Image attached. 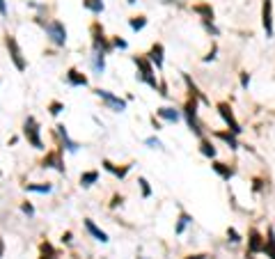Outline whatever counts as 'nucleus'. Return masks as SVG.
<instances>
[{
  "label": "nucleus",
  "mask_w": 275,
  "mask_h": 259,
  "mask_svg": "<svg viewBox=\"0 0 275 259\" xmlns=\"http://www.w3.org/2000/svg\"><path fill=\"white\" fill-rule=\"evenodd\" d=\"M35 21L44 28L46 37H48V41H51L53 46H58V48H62V46L67 44V28H64V23L58 21V19H51V21H46V19H42V16H37Z\"/></svg>",
  "instance_id": "nucleus-1"
},
{
  "label": "nucleus",
  "mask_w": 275,
  "mask_h": 259,
  "mask_svg": "<svg viewBox=\"0 0 275 259\" xmlns=\"http://www.w3.org/2000/svg\"><path fill=\"white\" fill-rule=\"evenodd\" d=\"M133 64L138 67V74H135V78L140 80V83L149 85L151 90L158 92V78H156V67L149 62L147 55H133Z\"/></svg>",
  "instance_id": "nucleus-2"
},
{
  "label": "nucleus",
  "mask_w": 275,
  "mask_h": 259,
  "mask_svg": "<svg viewBox=\"0 0 275 259\" xmlns=\"http://www.w3.org/2000/svg\"><path fill=\"white\" fill-rule=\"evenodd\" d=\"M89 37H92V51L104 53V55H110L112 51H115V48H112V39L106 35L101 21H94L89 25Z\"/></svg>",
  "instance_id": "nucleus-3"
},
{
  "label": "nucleus",
  "mask_w": 275,
  "mask_h": 259,
  "mask_svg": "<svg viewBox=\"0 0 275 259\" xmlns=\"http://www.w3.org/2000/svg\"><path fill=\"white\" fill-rule=\"evenodd\" d=\"M23 138L28 140L30 147H35L37 152H44V140H42V126H39L37 117H32V115H28L25 117V122H23Z\"/></svg>",
  "instance_id": "nucleus-4"
},
{
  "label": "nucleus",
  "mask_w": 275,
  "mask_h": 259,
  "mask_svg": "<svg viewBox=\"0 0 275 259\" xmlns=\"http://www.w3.org/2000/svg\"><path fill=\"white\" fill-rule=\"evenodd\" d=\"M197 103H200L197 99L188 97V101L184 103V110H181V115H184V120H186L188 129L193 131L197 138H204V126H202L200 117H197Z\"/></svg>",
  "instance_id": "nucleus-5"
},
{
  "label": "nucleus",
  "mask_w": 275,
  "mask_h": 259,
  "mask_svg": "<svg viewBox=\"0 0 275 259\" xmlns=\"http://www.w3.org/2000/svg\"><path fill=\"white\" fill-rule=\"evenodd\" d=\"M94 97L101 99V103H104L108 110H112V113H124V110H127V99L117 97L115 92L106 90V87H97V90H94Z\"/></svg>",
  "instance_id": "nucleus-6"
},
{
  "label": "nucleus",
  "mask_w": 275,
  "mask_h": 259,
  "mask_svg": "<svg viewBox=\"0 0 275 259\" xmlns=\"http://www.w3.org/2000/svg\"><path fill=\"white\" fill-rule=\"evenodd\" d=\"M5 46H7L9 60L14 62L16 71H25V69H28V60H25V55H23L21 46H19V41H16L14 35H5Z\"/></svg>",
  "instance_id": "nucleus-7"
},
{
  "label": "nucleus",
  "mask_w": 275,
  "mask_h": 259,
  "mask_svg": "<svg viewBox=\"0 0 275 259\" xmlns=\"http://www.w3.org/2000/svg\"><path fill=\"white\" fill-rule=\"evenodd\" d=\"M62 152H64L62 147H58V149H51V152H46V156L42 159V163H39V165H42L44 170H51L53 168V170H58L60 175H64V172H67V168H64Z\"/></svg>",
  "instance_id": "nucleus-8"
},
{
  "label": "nucleus",
  "mask_w": 275,
  "mask_h": 259,
  "mask_svg": "<svg viewBox=\"0 0 275 259\" xmlns=\"http://www.w3.org/2000/svg\"><path fill=\"white\" fill-rule=\"evenodd\" d=\"M216 110H218V115H220V117H223V122L227 124V129L232 131V133H241V124H238V120L236 117H234V110H232V106L230 103H227V101H218L216 103Z\"/></svg>",
  "instance_id": "nucleus-9"
},
{
  "label": "nucleus",
  "mask_w": 275,
  "mask_h": 259,
  "mask_svg": "<svg viewBox=\"0 0 275 259\" xmlns=\"http://www.w3.org/2000/svg\"><path fill=\"white\" fill-rule=\"evenodd\" d=\"M264 250V237L257 227H250L248 229V250H246V257L248 259H254L259 252Z\"/></svg>",
  "instance_id": "nucleus-10"
},
{
  "label": "nucleus",
  "mask_w": 275,
  "mask_h": 259,
  "mask_svg": "<svg viewBox=\"0 0 275 259\" xmlns=\"http://www.w3.org/2000/svg\"><path fill=\"white\" fill-rule=\"evenodd\" d=\"M261 25H264V32L266 37H273V0H264L261 2Z\"/></svg>",
  "instance_id": "nucleus-11"
},
{
  "label": "nucleus",
  "mask_w": 275,
  "mask_h": 259,
  "mask_svg": "<svg viewBox=\"0 0 275 259\" xmlns=\"http://www.w3.org/2000/svg\"><path fill=\"white\" fill-rule=\"evenodd\" d=\"M147 58H149V62H151V64L158 69V71H163V64H165V46L158 44V41H156V44H151Z\"/></svg>",
  "instance_id": "nucleus-12"
},
{
  "label": "nucleus",
  "mask_w": 275,
  "mask_h": 259,
  "mask_svg": "<svg viewBox=\"0 0 275 259\" xmlns=\"http://www.w3.org/2000/svg\"><path fill=\"white\" fill-rule=\"evenodd\" d=\"M83 225H85L87 234L94 239V241H99V243H108V241H110V239H108V234H106L104 229L99 227V225L92 220V218H85V220H83Z\"/></svg>",
  "instance_id": "nucleus-13"
},
{
  "label": "nucleus",
  "mask_w": 275,
  "mask_h": 259,
  "mask_svg": "<svg viewBox=\"0 0 275 259\" xmlns=\"http://www.w3.org/2000/svg\"><path fill=\"white\" fill-rule=\"evenodd\" d=\"M64 83L71 85V87H87L89 80H87V76H85L83 71H78L76 67H71L67 74H64Z\"/></svg>",
  "instance_id": "nucleus-14"
},
{
  "label": "nucleus",
  "mask_w": 275,
  "mask_h": 259,
  "mask_svg": "<svg viewBox=\"0 0 275 259\" xmlns=\"http://www.w3.org/2000/svg\"><path fill=\"white\" fill-rule=\"evenodd\" d=\"M55 133H58L60 140H62V149H67V152H78V149H81V145L69 138V131L64 124H58V126H55Z\"/></svg>",
  "instance_id": "nucleus-15"
},
{
  "label": "nucleus",
  "mask_w": 275,
  "mask_h": 259,
  "mask_svg": "<svg viewBox=\"0 0 275 259\" xmlns=\"http://www.w3.org/2000/svg\"><path fill=\"white\" fill-rule=\"evenodd\" d=\"M193 12L202 19V23H216V12H213V7H211L209 2H197V5H193Z\"/></svg>",
  "instance_id": "nucleus-16"
},
{
  "label": "nucleus",
  "mask_w": 275,
  "mask_h": 259,
  "mask_svg": "<svg viewBox=\"0 0 275 259\" xmlns=\"http://www.w3.org/2000/svg\"><path fill=\"white\" fill-rule=\"evenodd\" d=\"M156 115H158V120H163L168 124H177L181 120V110H177L174 106H161L156 110Z\"/></svg>",
  "instance_id": "nucleus-17"
},
{
  "label": "nucleus",
  "mask_w": 275,
  "mask_h": 259,
  "mask_svg": "<svg viewBox=\"0 0 275 259\" xmlns=\"http://www.w3.org/2000/svg\"><path fill=\"white\" fill-rule=\"evenodd\" d=\"M101 165H104V170H108L110 175H115L117 179H124V177L131 172V168H133V163H127V165H115L112 160H101Z\"/></svg>",
  "instance_id": "nucleus-18"
},
{
  "label": "nucleus",
  "mask_w": 275,
  "mask_h": 259,
  "mask_svg": "<svg viewBox=\"0 0 275 259\" xmlns=\"http://www.w3.org/2000/svg\"><path fill=\"white\" fill-rule=\"evenodd\" d=\"M211 170H213V172H216L223 181H230L232 177H234V168H232V165H227V163H223V160L213 159V160H211Z\"/></svg>",
  "instance_id": "nucleus-19"
},
{
  "label": "nucleus",
  "mask_w": 275,
  "mask_h": 259,
  "mask_svg": "<svg viewBox=\"0 0 275 259\" xmlns=\"http://www.w3.org/2000/svg\"><path fill=\"white\" fill-rule=\"evenodd\" d=\"M200 154L209 160H213L218 156V149H216V145L211 142V138H207V136L200 138Z\"/></svg>",
  "instance_id": "nucleus-20"
},
{
  "label": "nucleus",
  "mask_w": 275,
  "mask_h": 259,
  "mask_svg": "<svg viewBox=\"0 0 275 259\" xmlns=\"http://www.w3.org/2000/svg\"><path fill=\"white\" fill-rule=\"evenodd\" d=\"M261 255H266L268 259H275V229L268 227L266 237H264V250H261Z\"/></svg>",
  "instance_id": "nucleus-21"
},
{
  "label": "nucleus",
  "mask_w": 275,
  "mask_h": 259,
  "mask_svg": "<svg viewBox=\"0 0 275 259\" xmlns=\"http://www.w3.org/2000/svg\"><path fill=\"white\" fill-rule=\"evenodd\" d=\"M184 83H186V87H188V94H190L193 99H197V101H200V103H211V101H209L207 97H204V94H202V92H200V87H197V85L193 83V78L188 76V74H184Z\"/></svg>",
  "instance_id": "nucleus-22"
},
{
  "label": "nucleus",
  "mask_w": 275,
  "mask_h": 259,
  "mask_svg": "<svg viewBox=\"0 0 275 259\" xmlns=\"http://www.w3.org/2000/svg\"><path fill=\"white\" fill-rule=\"evenodd\" d=\"M190 225H193V216L181 209V211H179V218H177V225H174V234H177V237L179 234H184L186 227H190Z\"/></svg>",
  "instance_id": "nucleus-23"
},
{
  "label": "nucleus",
  "mask_w": 275,
  "mask_h": 259,
  "mask_svg": "<svg viewBox=\"0 0 275 259\" xmlns=\"http://www.w3.org/2000/svg\"><path fill=\"white\" fill-rule=\"evenodd\" d=\"M89 64H92V71H94L97 76H104V71H106V55L104 53H97V51H92Z\"/></svg>",
  "instance_id": "nucleus-24"
},
{
  "label": "nucleus",
  "mask_w": 275,
  "mask_h": 259,
  "mask_svg": "<svg viewBox=\"0 0 275 259\" xmlns=\"http://www.w3.org/2000/svg\"><path fill=\"white\" fill-rule=\"evenodd\" d=\"M23 191H25V193H39V195H48V193L53 191V183H48V181L23 183Z\"/></svg>",
  "instance_id": "nucleus-25"
},
{
  "label": "nucleus",
  "mask_w": 275,
  "mask_h": 259,
  "mask_svg": "<svg viewBox=\"0 0 275 259\" xmlns=\"http://www.w3.org/2000/svg\"><path fill=\"white\" fill-rule=\"evenodd\" d=\"M213 136L218 138V140H223L225 145L230 147V149H238V138H236V133H232V131H216Z\"/></svg>",
  "instance_id": "nucleus-26"
},
{
  "label": "nucleus",
  "mask_w": 275,
  "mask_h": 259,
  "mask_svg": "<svg viewBox=\"0 0 275 259\" xmlns=\"http://www.w3.org/2000/svg\"><path fill=\"white\" fill-rule=\"evenodd\" d=\"M97 181H99V170H87V172H83L81 179H78L81 188H92Z\"/></svg>",
  "instance_id": "nucleus-27"
},
{
  "label": "nucleus",
  "mask_w": 275,
  "mask_h": 259,
  "mask_svg": "<svg viewBox=\"0 0 275 259\" xmlns=\"http://www.w3.org/2000/svg\"><path fill=\"white\" fill-rule=\"evenodd\" d=\"M128 25H131V30H133V32L145 30V28H147V16H145V14L131 16V19H128Z\"/></svg>",
  "instance_id": "nucleus-28"
},
{
  "label": "nucleus",
  "mask_w": 275,
  "mask_h": 259,
  "mask_svg": "<svg viewBox=\"0 0 275 259\" xmlns=\"http://www.w3.org/2000/svg\"><path fill=\"white\" fill-rule=\"evenodd\" d=\"M83 7L87 9V12H92V14H101L106 9V2L104 0H83Z\"/></svg>",
  "instance_id": "nucleus-29"
},
{
  "label": "nucleus",
  "mask_w": 275,
  "mask_h": 259,
  "mask_svg": "<svg viewBox=\"0 0 275 259\" xmlns=\"http://www.w3.org/2000/svg\"><path fill=\"white\" fill-rule=\"evenodd\" d=\"M39 259H58V252H55V248H53L48 241H42V245H39Z\"/></svg>",
  "instance_id": "nucleus-30"
},
{
  "label": "nucleus",
  "mask_w": 275,
  "mask_h": 259,
  "mask_svg": "<svg viewBox=\"0 0 275 259\" xmlns=\"http://www.w3.org/2000/svg\"><path fill=\"white\" fill-rule=\"evenodd\" d=\"M138 186H140V193H142V198L149 199L151 198V186H149V181L145 179V177H138Z\"/></svg>",
  "instance_id": "nucleus-31"
},
{
  "label": "nucleus",
  "mask_w": 275,
  "mask_h": 259,
  "mask_svg": "<svg viewBox=\"0 0 275 259\" xmlns=\"http://www.w3.org/2000/svg\"><path fill=\"white\" fill-rule=\"evenodd\" d=\"M62 110H64V103H62V101H58V99H53L51 103H48V113L53 115V117H58L60 113H62Z\"/></svg>",
  "instance_id": "nucleus-32"
},
{
  "label": "nucleus",
  "mask_w": 275,
  "mask_h": 259,
  "mask_svg": "<svg viewBox=\"0 0 275 259\" xmlns=\"http://www.w3.org/2000/svg\"><path fill=\"white\" fill-rule=\"evenodd\" d=\"M145 145L151 147V149H163V142H161V140H158L156 136H149L147 140H145Z\"/></svg>",
  "instance_id": "nucleus-33"
},
{
  "label": "nucleus",
  "mask_w": 275,
  "mask_h": 259,
  "mask_svg": "<svg viewBox=\"0 0 275 259\" xmlns=\"http://www.w3.org/2000/svg\"><path fill=\"white\" fill-rule=\"evenodd\" d=\"M112 39V48H119V51H127L128 48V41L122 37H110Z\"/></svg>",
  "instance_id": "nucleus-34"
},
{
  "label": "nucleus",
  "mask_w": 275,
  "mask_h": 259,
  "mask_svg": "<svg viewBox=\"0 0 275 259\" xmlns=\"http://www.w3.org/2000/svg\"><path fill=\"white\" fill-rule=\"evenodd\" d=\"M227 239H230L232 243H241V241H243V239H241V234H238V232H236L234 227L227 229Z\"/></svg>",
  "instance_id": "nucleus-35"
},
{
  "label": "nucleus",
  "mask_w": 275,
  "mask_h": 259,
  "mask_svg": "<svg viewBox=\"0 0 275 259\" xmlns=\"http://www.w3.org/2000/svg\"><path fill=\"white\" fill-rule=\"evenodd\" d=\"M21 211L28 216V218H32V216H35V206L30 204V202H21Z\"/></svg>",
  "instance_id": "nucleus-36"
},
{
  "label": "nucleus",
  "mask_w": 275,
  "mask_h": 259,
  "mask_svg": "<svg viewBox=\"0 0 275 259\" xmlns=\"http://www.w3.org/2000/svg\"><path fill=\"white\" fill-rule=\"evenodd\" d=\"M216 53H218V46H211V51L202 58V62H213V60H216Z\"/></svg>",
  "instance_id": "nucleus-37"
},
{
  "label": "nucleus",
  "mask_w": 275,
  "mask_h": 259,
  "mask_svg": "<svg viewBox=\"0 0 275 259\" xmlns=\"http://www.w3.org/2000/svg\"><path fill=\"white\" fill-rule=\"evenodd\" d=\"M202 25H204V30H207V32H211L213 37H218V35H220V30H218V28H216V23H202Z\"/></svg>",
  "instance_id": "nucleus-38"
},
{
  "label": "nucleus",
  "mask_w": 275,
  "mask_h": 259,
  "mask_svg": "<svg viewBox=\"0 0 275 259\" xmlns=\"http://www.w3.org/2000/svg\"><path fill=\"white\" fill-rule=\"evenodd\" d=\"M241 87H243V90L250 87V74H248V71H241Z\"/></svg>",
  "instance_id": "nucleus-39"
},
{
  "label": "nucleus",
  "mask_w": 275,
  "mask_h": 259,
  "mask_svg": "<svg viewBox=\"0 0 275 259\" xmlns=\"http://www.w3.org/2000/svg\"><path fill=\"white\" fill-rule=\"evenodd\" d=\"M122 202H124V198H122V195H112L110 209H117V206H122Z\"/></svg>",
  "instance_id": "nucleus-40"
},
{
  "label": "nucleus",
  "mask_w": 275,
  "mask_h": 259,
  "mask_svg": "<svg viewBox=\"0 0 275 259\" xmlns=\"http://www.w3.org/2000/svg\"><path fill=\"white\" fill-rule=\"evenodd\" d=\"M71 241H74V234H71V232H64V234H62V243H71Z\"/></svg>",
  "instance_id": "nucleus-41"
},
{
  "label": "nucleus",
  "mask_w": 275,
  "mask_h": 259,
  "mask_svg": "<svg viewBox=\"0 0 275 259\" xmlns=\"http://www.w3.org/2000/svg\"><path fill=\"white\" fill-rule=\"evenodd\" d=\"M0 16H7V0H0Z\"/></svg>",
  "instance_id": "nucleus-42"
},
{
  "label": "nucleus",
  "mask_w": 275,
  "mask_h": 259,
  "mask_svg": "<svg viewBox=\"0 0 275 259\" xmlns=\"http://www.w3.org/2000/svg\"><path fill=\"white\" fill-rule=\"evenodd\" d=\"M151 126H154V129H156V131H161V129H163V124H161V120H156V117H151Z\"/></svg>",
  "instance_id": "nucleus-43"
},
{
  "label": "nucleus",
  "mask_w": 275,
  "mask_h": 259,
  "mask_svg": "<svg viewBox=\"0 0 275 259\" xmlns=\"http://www.w3.org/2000/svg\"><path fill=\"white\" fill-rule=\"evenodd\" d=\"M253 183H254V186H253V191H254V193H259V191H261V183H264V181H261V179H254Z\"/></svg>",
  "instance_id": "nucleus-44"
},
{
  "label": "nucleus",
  "mask_w": 275,
  "mask_h": 259,
  "mask_svg": "<svg viewBox=\"0 0 275 259\" xmlns=\"http://www.w3.org/2000/svg\"><path fill=\"white\" fill-rule=\"evenodd\" d=\"M5 257V241H2V237H0V259Z\"/></svg>",
  "instance_id": "nucleus-45"
},
{
  "label": "nucleus",
  "mask_w": 275,
  "mask_h": 259,
  "mask_svg": "<svg viewBox=\"0 0 275 259\" xmlns=\"http://www.w3.org/2000/svg\"><path fill=\"white\" fill-rule=\"evenodd\" d=\"M186 259H209V255H188Z\"/></svg>",
  "instance_id": "nucleus-46"
},
{
  "label": "nucleus",
  "mask_w": 275,
  "mask_h": 259,
  "mask_svg": "<svg viewBox=\"0 0 275 259\" xmlns=\"http://www.w3.org/2000/svg\"><path fill=\"white\" fill-rule=\"evenodd\" d=\"M127 2H128V5H135V0H127Z\"/></svg>",
  "instance_id": "nucleus-47"
},
{
  "label": "nucleus",
  "mask_w": 275,
  "mask_h": 259,
  "mask_svg": "<svg viewBox=\"0 0 275 259\" xmlns=\"http://www.w3.org/2000/svg\"><path fill=\"white\" fill-rule=\"evenodd\" d=\"M135 259H149V257H135Z\"/></svg>",
  "instance_id": "nucleus-48"
},
{
  "label": "nucleus",
  "mask_w": 275,
  "mask_h": 259,
  "mask_svg": "<svg viewBox=\"0 0 275 259\" xmlns=\"http://www.w3.org/2000/svg\"><path fill=\"white\" fill-rule=\"evenodd\" d=\"M0 175H2V172H0Z\"/></svg>",
  "instance_id": "nucleus-49"
}]
</instances>
